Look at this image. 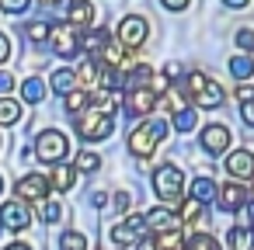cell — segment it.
I'll list each match as a JSON object with an SVG mask.
<instances>
[{
  "label": "cell",
  "instance_id": "obj_1",
  "mask_svg": "<svg viewBox=\"0 0 254 250\" xmlns=\"http://www.w3.org/2000/svg\"><path fill=\"white\" fill-rule=\"evenodd\" d=\"M181 91H185V98H188L195 108H219V104L226 101V91H223L212 77H205V73H188L185 84H181Z\"/></svg>",
  "mask_w": 254,
  "mask_h": 250
},
{
  "label": "cell",
  "instance_id": "obj_2",
  "mask_svg": "<svg viewBox=\"0 0 254 250\" xmlns=\"http://www.w3.org/2000/svg\"><path fill=\"white\" fill-rule=\"evenodd\" d=\"M153 195L164 201V205H178L185 198V174L178 163H160L153 167Z\"/></svg>",
  "mask_w": 254,
  "mask_h": 250
},
{
  "label": "cell",
  "instance_id": "obj_3",
  "mask_svg": "<svg viewBox=\"0 0 254 250\" xmlns=\"http://www.w3.org/2000/svg\"><path fill=\"white\" fill-rule=\"evenodd\" d=\"M73 125H77V136H80V139L101 143V139H108V136L115 132V115H101V111H94V108L87 104V111L73 115Z\"/></svg>",
  "mask_w": 254,
  "mask_h": 250
},
{
  "label": "cell",
  "instance_id": "obj_4",
  "mask_svg": "<svg viewBox=\"0 0 254 250\" xmlns=\"http://www.w3.org/2000/svg\"><path fill=\"white\" fill-rule=\"evenodd\" d=\"M160 139H167V122H160V118H146L139 129H132V136H129V153L139 156V160H146V156L157 150Z\"/></svg>",
  "mask_w": 254,
  "mask_h": 250
},
{
  "label": "cell",
  "instance_id": "obj_5",
  "mask_svg": "<svg viewBox=\"0 0 254 250\" xmlns=\"http://www.w3.org/2000/svg\"><path fill=\"white\" fill-rule=\"evenodd\" d=\"M70 153V139L60 129H46L35 136V156L42 163H63V156Z\"/></svg>",
  "mask_w": 254,
  "mask_h": 250
},
{
  "label": "cell",
  "instance_id": "obj_6",
  "mask_svg": "<svg viewBox=\"0 0 254 250\" xmlns=\"http://www.w3.org/2000/svg\"><path fill=\"white\" fill-rule=\"evenodd\" d=\"M146 215H129L122 222L112 226V243L119 250H129V247H139V240H146Z\"/></svg>",
  "mask_w": 254,
  "mask_h": 250
},
{
  "label": "cell",
  "instance_id": "obj_7",
  "mask_svg": "<svg viewBox=\"0 0 254 250\" xmlns=\"http://www.w3.org/2000/svg\"><path fill=\"white\" fill-rule=\"evenodd\" d=\"M150 35V21L143 14H126L119 21V32H115V42H122L126 49H139Z\"/></svg>",
  "mask_w": 254,
  "mask_h": 250
},
{
  "label": "cell",
  "instance_id": "obj_8",
  "mask_svg": "<svg viewBox=\"0 0 254 250\" xmlns=\"http://www.w3.org/2000/svg\"><path fill=\"white\" fill-rule=\"evenodd\" d=\"M49 49H53L56 56H63V59H73V56L80 52V32H77L73 25H56V28L49 32Z\"/></svg>",
  "mask_w": 254,
  "mask_h": 250
},
{
  "label": "cell",
  "instance_id": "obj_9",
  "mask_svg": "<svg viewBox=\"0 0 254 250\" xmlns=\"http://www.w3.org/2000/svg\"><path fill=\"white\" fill-rule=\"evenodd\" d=\"M122 104H126V115L139 118V115H150V111L157 108V94H153L150 87H129V91L122 94Z\"/></svg>",
  "mask_w": 254,
  "mask_h": 250
},
{
  "label": "cell",
  "instance_id": "obj_10",
  "mask_svg": "<svg viewBox=\"0 0 254 250\" xmlns=\"http://www.w3.org/2000/svg\"><path fill=\"white\" fill-rule=\"evenodd\" d=\"M14 195H18V201H46L49 198V177H42V174H25L18 184H14Z\"/></svg>",
  "mask_w": 254,
  "mask_h": 250
},
{
  "label": "cell",
  "instance_id": "obj_11",
  "mask_svg": "<svg viewBox=\"0 0 254 250\" xmlns=\"http://www.w3.org/2000/svg\"><path fill=\"white\" fill-rule=\"evenodd\" d=\"M247 201H251V191H247L240 181H230V184H223V188L216 191V205H219L223 212H240Z\"/></svg>",
  "mask_w": 254,
  "mask_h": 250
},
{
  "label": "cell",
  "instance_id": "obj_12",
  "mask_svg": "<svg viewBox=\"0 0 254 250\" xmlns=\"http://www.w3.org/2000/svg\"><path fill=\"white\" fill-rule=\"evenodd\" d=\"M226 174L237 177V181H254V150H233L226 160H223Z\"/></svg>",
  "mask_w": 254,
  "mask_h": 250
},
{
  "label": "cell",
  "instance_id": "obj_13",
  "mask_svg": "<svg viewBox=\"0 0 254 250\" xmlns=\"http://www.w3.org/2000/svg\"><path fill=\"white\" fill-rule=\"evenodd\" d=\"M230 143H233V132H230L226 125H205V129H202V150H205L209 156L226 153Z\"/></svg>",
  "mask_w": 254,
  "mask_h": 250
},
{
  "label": "cell",
  "instance_id": "obj_14",
  "mask_svg": "<svg viewBox=\"0 0 254 250\" xmlns=\"http://www.w3.org/2000/svg\"><path fill=\"white\" fill-rule=\"evenodd\" d=\"M28 222H32V212H28L25 201H7V205H0V226H4V229L21 233V229H28Z\"/></svg>",
  "mask_w": 254,
  "mask_h": 250
},
{
  "label": "cell",
  "instance_id": "obj_15",
  "mask_svg": "<svg viewBox=\"0 0 254 250\" xmlns=\"http://www.w3.org/2000/svg\"><path fill=\"white\" fill-rule=\"evenodd\" d=\"M66 25H73L77 32L94 25V4L91 0H70L66 4Z\"/></svg>",
  "mask_w": 254,
  "mask_h": 250
},
{
  "label": "cell",
  "instance_id": "obj_16",
  "mask_svg": "<svg viewBox=\"0 0 254 250\" xmlns=\"http://www.w3.org/2000/svg\"><path fill=\"white\" fill-rule=\"evenodd\" d=\"M112 39H115V35H112L108 28H91V32H87V35L80 39V49H87V52H91V59H98V56L105 52V46H108Z\"/></svg>",
  "mask_w": 254,
  "mask_h": 250
},
{
  "label": "cell",
  "instance_id": "obj_17",
  "mask_svg": "<svg viewBox=\"0 0 254 250\" xmlns=\"http://www.w3.org/2000/svg\"><path fill=\"white\" fill-rule=\"evenodd\" d=\"M146 226H153L157 233H164V229H178L181 222H178V212H174V208L160 205V208H150V212H146Z\"/></svg>",
  "mask_w": 254,
  "mask_h": 250
},
{
  "label": "cell",
  "instance_id": "obj_18",
  "mask_svg": "<svg viewBox=\"0 0 254 250\" xmlns=\"http://www.w3.org/2000/svg\"><path fill=\"white\" fill-rule=\"evenodd\" d=\"M178 222H205V205L195 198H181L178 201Z\"/></svg>",
  "mask_w": 254,
  "mask_h": 250
},
{
  "label": "cell",
  "instance_id": "obj_19",
  "mask_svg": "<svg viewBox=\"0 0 254 250\" xmlns=\"http://www.w3.org/2000/svg\"><path fill=\"white\" fill-rule=\"evenodd\" d=\"M226 66H230V77H233V80H240V84L254 77V56H247V52L230 56V63H226Z\"/></svg>",
  "mask_w": 254,
  "mask_h": 250
},
{
  "label": "cell",
  "instance_id": "obj_20",
  "mask_svg": "<svg viewBox=\"0 0 254 250\" xmlns=\"http://www.w3.org/2000/svg\"><path fill=\"white\" fill-rule=\"evenodd\" d=\"M226 247L230 250H254V229L251 226H233L226 233Z\"/></svg>",
  "mask_w": 254,
  "mask_h": 250
},
{
  "label": "cell",
  "instance_id": "obj_21",
  "mask_svg": "<svg viewBox=\"0 0 254 250\" xmlns=\"http://www.w3.org/2000/svg\"><path fill=\"white\" fill-rule=\"evenodd\" d=\"M49 87H53V94H60V98H66L73 87H80L77 84V73L73 70H56L53 77H49Z\"/></svg>",
  "mask_w": 254,
  "mask_h": 250
},
{
  "label": "cell",
  "instance_id": "obj_22",
  "mask_svg": "<svg viewBox=\"0 0 254 250\" xmlns=\"http://www.w3.org/2000/svg\"><path fill=\"white\" fill-rule=\"evenodd\" d=\"M195 122H198V115H195V108H191V104H185V108H174V111H171V125H174V132H191V129H195Z\"/></svg>",
  "mask_w": 254,
  "mask_h": 250
},
{
  "label": "cell",
  "instance_id": "obj_23",
  "mask_svg": "<svg viewBox=\"0 0 254 250\" xmlns=\"http://www.w3.org/2000/svg\"><path fill=\"white\" fill-rule=\"evenodd\" d=\"M150 243H153V250H185L181 229H164V233H157Z\"/></svg>",
  "mask_w": 254,
  "mask_h": 250
},
{
  "label": "cell",
  "instance_id": "obj_24",
  "mask_svg": "<svg viewBox=\"0 0 254 250\" xmlns=\"http://www.w3.org/2000/svg\"><path fill=\"white\" fill-rule=\"evenodd\" d=\"M216 191H219V188H216V181H212V177H195V181H191V195H188V198H195V201H202V205H205V201H212V198H216Z\"/></svg>",
  "mask_w": 254,
  "mask_h": 250
},
{
  "label": "cell",
  "instance_id": "obj_25",
  "mask_svg": "<svg viewBox=\"0 0 254 250\" xmlns=\"http://www.w3.org/2000/svg\"><path fill=\"white\" fill-rule=\"evenodd\" d=\"M21 28H25L28 42H35V46H46V42H49V32H53V25L42 21V18H39V21H25Z\"/></svg>",
  "mask_w": 254,
  "mask_h": 250
},
{
  "label": "cell",
  "instance_id": "obj_26",
  "mask_svg": "<svg viewBox=\"0 0 254 250\" xmlns=\"http://www.w3.org/2000/svg\"><path fill=\"white\" fill-rule=\"evenodd\" d=\"M21 98H25V104H42V98H46V84H42L39 77H28V80L21 84Z\"/></svg>",
  "mask_w": 254,
  "mask_h": 250
},
{
  "label": "cell",
  "instance_id": "obj_27",
  "mask_svg": "<svg viewBox=\"0 0 254 250\" xmlns=\"http://www.w3.org/2000/svg\"><path fill=\"white\" fill-rule=\"evenodd\" d=\"M63 104H66V111H70V115H80V111H87V104H91V94H87L84 87H73V91L63 98Z\"/></svg>",
  "mask_w": 254,
  "mask_h": 250
},
{
  "label": "cell",
  "instance_id": "obj_28",
  "mask_svg": "<svg viewBox=\"0 0 254 250\" xmlns=\"http://www.w3.org/2000/svg\"><path fill=\"white\" fill-rule=\"evenodd\" d=\"M91 243H87V236L80 233V229H63L60 233V250H87Z\"/></svg>",
  "mask_w": 254,
  "mask_h": 250
},
{
  "label": "cell",
  "instance_id": "obj_29",
  "mask_svg": "<svg viewBox=\"0 0 254 250\" xmlns=\"http://www.w3.org/2000/svg\"><path fill=\"white\" fill-rule=\"evenodd\" d=\"M21 118V104L14 98H0V125H18Z\"/></svg>",
  "mask_w": 254,
  "mask_h": 250
},
{
  "label": "cell",
  "instance_id": "obj_30",
  "mask_svg": "<svg viewBox=\"0 0 254 250\" xmlns=\"http://www.w3.org/2000/svg\"><path fill=\"white\" fill-rule=\"evenodd\" d=\"M73 170L94 174V170H101V156H98L94 150H80V153H77V160H73Z\"/></svg>",
  "mask_w": 254,
  "mask_h": 250
},
{
  "label": "cell",
  "instance_id": "obj_31",
  "mask_svg": "<svg viewBox=\"0 0 254 250\" xmlns=\"http://www.w3.org/2000/svg\"><path fill=\"white\" fill-rule=\"evenodd\" d=\"M49 188H56V191H70V188H73V167L60 163V167L53 170V177H49Z\"/></svg>",
  "mask_w": 254,
  "mask_h": 250
},
{
  "label": "cell",
  "instance_id": "obj_32",
  "mask_svg": "<svg viewBox=\"0 0 254 250\" xmlns=\"http://www.w3.org/2000/svg\"><path fill=\"white\" fill-rule=\"evenodd\" d=\"M39 215H42V222H60L63 219V201H56V198L39 201Z\"/></svg>",
  "mask_w": 254,
  "mask_h": 250
},
{
  "label": "cell",
  "instance_id": "obj_33",
  "mask_svg": "<svg viewBox=\"0 0 254 250\" xmlns=\"http://www.w3.org/2000/svg\"><path fill=\"white\" fill-rule=\"evenodd\" d=\"M185 247H188V250H223V247L216 243V236H209V233H195Z\"/></svg>",
  "mask_w": 254,
  "mask_h": 250
},
{
  "label": "cell",
  "instance_id": "obj_34",
  "mask_svg": "<svg viewBox=\"0 0 254 250\" xmlns=\"http://www.w3.org/2000/svg\"><path fill=\"white\" fill-rule=\"evenodd\" d=\"M233 42H237V49L240 52H254V28H237V35H233Z\"/></svg>",
  "mask_w": 254,
  "mask_h": 250
},
{
  "label": "cell",
  "instance_id": "obj_35",
  "mask_svg": "<svg viewBox=\"0 0 254 250\" xmlns=\"http://www.w3.org/2000/svg\"><path fill=\"white\" fill-rule=\"evenodd\" d=\"M28 4H32V0H0V11H7V14H25Z\"/></svg>",
  "mask_w": 254,
  "mask_h": 250
},
{
  "label": "cell",
  "instance_id": "obj_36",
  "mask_svg": "<svg viewBox=\"0 0 254 250\" xmlns=\"http://www.w3.org/2000/svg\"><path fill=\"white\" fill-rule=\"evenodd\" d=\"M11 52H14L11 35H7V32H0V63H7V59H11Z\"/></svg>",
  "mask_w": 254,
  "mask_h": 250
},
{
  "label": "cell",
  "instance_id": "obj_37",
  "mask_svg": "<svg viewBox=\"0 0 254 250\" xmlns=\"http://www.w3.org/2000/svg\"><path fill=\"white\" fill-rule=\"evenodd\" d=\"M11 87H14L11 70H0V98H7V94H11Z\"/></svg>",
  "mask_w": 254,
  "mask_h": 250
},
{
  "label": "cell",
  "instance_id": "obj_38",
  "mask_svg": "<svg viewBox=\"0 0 254 250\" xmlns=\"http://www.w3.org/2000/svg\"><path fill=\"white\" fill-rule=\"evenodd\" d=\"M240 118H244V122L254 129V98H251V101H244V108H240Z\"/></svg>",
  "mask_w": 254,
  "mask_h": 250
},
{
  "label": "cell",
  "instance_id": "obj_39",
  "mask_svg": "<svg viewBox=\"0 0 254 250\" xmlns=\"http://www.w3.org/2000/svg\"><path fill=\"white\" fill-rule=\"evenodd\" d=\"M160 4H164L167 11H185V7L191 4V0H160Z\"/></svg>",
  "mask_w": 254,
  "mask_h": 250
},
{
  "label": "cell",
  "instance_id": "obj_40",
  "mask_svg": "<svg viewBox=\"0 0 254 250\" xmlns=\"http://www.w3.org/2000/svg\"><path fill=\"white\" fill-rule=\"evenodd\" d=\"M91 205L105 208V205H108V191H94V195H91Z\"/></svg>",
  "mask_w": 254,
  "mask_h": 250
},
{
  "label": "cell",
  "instance_id": "obj_41",
  "mask_svg": "<svg viewBox=\"0 0 254 250\" xmlns=\"http://www.w3.org/2000/svg\"><path fill=\"white\" fill-rule=\"evenodd\" d=\"M237 98H240V101H251V98H254V87H251V84H240V87H237Z\"/></svg>",
  "mask_w": 254,
  "mask_h": 250
},
{
  "label": "cell",
  "instance_id": "obj_42",
  "mask_svg": "<svg viewBox=\"0 0 254 250\" xmlns=\"http://www.w3.org/2000/svg\"><path fill=\"white\" fill-rule=\"evenodd\" d=\"M223 4H226V7H233V11H240V7H247V4H251V0H223Z\"/></svg>",
  "mask_w": 254,
  "mask_h": 250
},
{
  "label": "cell",
  "instance_id": "obj_43",
  "mask_svg": "<svg viewBox=\"0 0 254 250\" xmlns=\"http://www.w3.org/2000/svg\"><path fill=\"white\" fill-rule=\"evenodd\" d=\"M115 205H119V212H126V208H129V195H119Z\"/></svg>",
  "mask_w": 254,
  "mask_h": 250
},
{
  "label": "cell",
  "instance_id": "obj_44",
  "mask_svg": "<svg viewBox=\"0 0 254 250\" xmlns=\"http://www.w3.org/2000/svg\"><path fill=\"white\" fill-rule=\"evenodd\" d=\"M4 250H32V247H28V243H7Z\"/></svg>",
  "mask_w": 254,
  "mask_h": 250
},
{
  "label": "cell",
  "instance_id": "obj_45",
  "mask_svg": "<svg viewBox=\"0 0 254 250\" xmlns=\"http://www.w3.org/2000/svg\"><path fill=\"white\" fill-rule=\"evenodd\" d=\"M244 212H247V219L254 222V201H247V205H244Z\"/></svg>",
  "mask_w": 254,
  "mask_h": 250
},
{
  "label": "cell",
  "instance_id": "obj_46",
  "mask_svg": "<svg viewBox=\"0 0 254 250\" xmlns=\"http://www.w3.org/2000/svg\"><path fill=\"white\" fill-rule=\"evenodd\" d=\"M39 4H42V7H46V11H53V7H56V4H60V0H39Z\"/></svg>",
  "mask_w": 254,
  "mask_h": 250
},
{
  "label": "cell",
  "instance_id": "obj_47",
  "mask_svg": "<svg viewBox=\"0 0 254 250\" xmlns=\"http://www.w3.org/2000/svg\"><path fill=\"white\" fill-rule=\"evenodd\" d=\"M0 191H4V181H0Z\"/></svg>",
  "mask_w": 254,
  "mask_h": 250
}]
</instances>
